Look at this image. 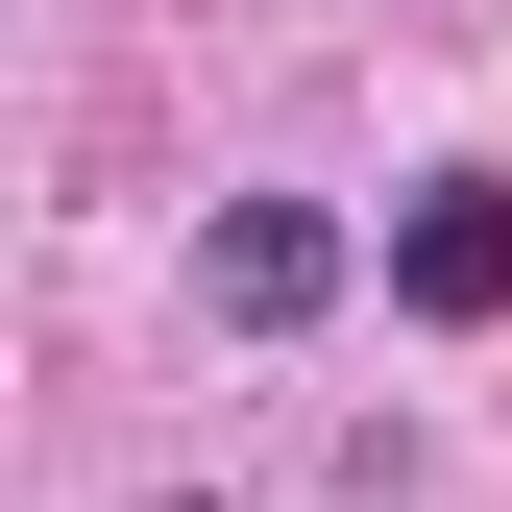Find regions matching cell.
I'll list each match as a JSON object with an SVG mask.
<instances>
[{
  "label": "cell",
  "mask_w": 512,
  "mask_h": 512,
  "mask_svg": "<svg viewBox=\"0 0 512 512\" xmlns=\"http://www.w3.org/2000/svg\"><path fill=\"white\" fill-rule=\"evenodd\" d=\"M342 269H366V244L317 220V196H220V220H196V293L244 317V342H317V317H342Z\"/></svg>",
  "instance_id": "cell-1"
},
{
  "label": "cell",
  "mask_w": 512,
  "mask_h": 512,
  "mask_svg": "<svg viewBox=\"0 0 512 512\" xmlns=\"http://www.w3.org/2000/svg\"><path fill=\"white\" fill-rule=\"evenodd\" d=\"M391 293L415 317H512V196H488V171H439V196L391 220Z\"/></svg>",
  "instance_id": "cell-2"
}]
</instances>
